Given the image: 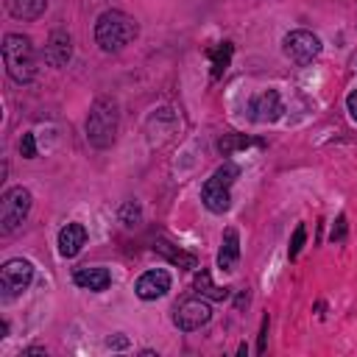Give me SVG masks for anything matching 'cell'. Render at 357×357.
Here are the masks:
<instances>
[{
  "mask_svg": "<svg viewBox=\"0 0 357 357\" xmlns=\"http://www.w3.org/2000/svg\"><path fill=\"white\" fill-rule=\"evenodd\" d=\"M139 33V25L134 17H128L120 8H109L95 22V42L103 53H117L126 45H131Z\"/></svg>",
  "mask_w": 357,
  "mask_h": 357,
  "instance_id": "6da1fadb",
  "label": "cell"
},
{
  "mask_svg": "<svg viewBox=\"0 0 357 357\" xmlns=\"http://www.w3.org/2000/svg\"><path fill=\"white\" fill-rule=\"evenodd\" d=\"M3 64L11 81L31 84L36 78V53L28 36L22 33H6L3 36Z\"/></svg>",
  "mask_w": 357,
  "mask_h": 357,
  "instance_id": "7a4b0ae2",
  "label": "cell"
},
{
  "mask_svg": "<svg viewBox=\"0 0 357 357\" xmlns=\"http://www.w3.org/2000/svg\"><path fill=\"white\" fill-rule=\"evenodd\" d=\"M117 126H120V112L112 98H98L89 106L86 114V139L95 148H112L117 139Z\"/></svg>",
  "mask_w": 357,
  "mask_h": 357,
  "instance_id": "3957f363",
  "label": "cell"
},
{
  "mask_svg": "<svg viewBox=\"0 0 357 357\" xmlns=\"http://www.w3.org/2000/svg\"><path fill=\"white\" fill-rule=\"evenodd\" d=\"M237 173H240V167L234 165V162H223L209 178H206V184H204V190H201V201H204V206L209 209V212H226L229 209V204H231V184H234V178H237Z\"/></svg>",
  "mask_w": 357,
  "mask_h": 357,
  "instance_id": "277c9868",
  "label": "cell"
},
{
  "mask_svg": "<svg viewBox=\"0 0 357 357\" xmlns=\"http://www.w3.org/2000/svg\"><path fill=\"white\" fill-rule=\"evenodd\" d=\"M31 204H33V198H31V192H28L25 187H11V190H6L3 198H0V231H3V234H11V231L28 218Z\"/></svg>",
  "mask_w": 357,
  "mask_h": 357,
  "instance_id": "5b68a950",
  "label": "cell"
},
{
  "mask_svg": "<svg viewBox=\"0 0 357 357\" xmlns=\"http://www.w3.org/2000/svg\"><path fill=\"white\" fill-rule=\"evenodd\" d=\"M282 50H284V56H287L293 64L307 67V64H312V61L321 56V39H318L312 31L298 28V31H290V33L284 36Z\"/></svg>",
  "mask_w": 357,
  "mask_h": 357,
  "instance_id": "8992f818",
  "label": "cell"
},
{
  "mask_svg": "<svg viewBox=\"0 0 357 357\" xmlns=\"http://www.w3.org/2000/svg\"><path fill=\"white\" fill-rule=\"evenodd\" d=\"M31 279H33V265L28 259H20V257L8 259L0 268V293H3V298L8 301V298H17L20 293H25Z\"/></svg>",
  "mask_w": 357,
  "mask_h": 357,
  "instance_id": "52a82bcc",
  "label": "cell"
},
{
  "mask_svg": "<svg viewBox=\"0 0 357 357\" xmlns=\"http://www.w3.org/2000/svg\"><path fill=\"white\" fill-rule=\"evenodd\" d=\"M212 318V307H209V298L198 296V298H184L181 304H176L173 310V324L181 329V332H195L201 329L204 324H209Z\"/></svg>",
  "mask_w": 357,
  "mask_h": 357,
  "instance_id": "ba28073f",
  "label": "cell"
},
{
  "mask_svg": "<svg viewBox=\"0 0 357 357\" xmlns=\"http://www.w3.org/2000/svg\"><path fill=\"white\" fill-rule=\"evenodd\" d=\"M167 290H170V273L162 271V268L145 271V273L137 279V284H134V293H137L142 301H156V298H162Z\"/></svg>",
  "mask_w": 357,
  "mask_h": 357,
  "instance_id": "9c48e42d",
  "label": "cell"
},
{
  "mask_svg": "<svg viewBox=\"0 0 357 357\" xmlns=\"http://www.w3.org/2000/svg\"><path fill=\"white\" fill-rule=\"evenodd\" d=\"M282 112H284V106H282V98L276 89H265L262 95H257L251 100V117L257 123H276L282 117Z\"/></svg>",
  "mask_w": 357,
  "mask_h": 357,
  "instance_id": "30bf717a",
  "label": "cell"
},
{
  "mask_svg": "<svg viewBox=\"0 0 357 357\" xmlns=\"http://www.w3.org/2000/svg\"><path fill=\"white\" fill-rule=\"evenodd\" d=\"M70 59H73V39H70L67 31L56 28L47 36V45H45V61L50 67H64Z\"/></svg>",
  "mask_w": 357,
  "mask_h": 357,
  "instance_id": "8fae6325",
  "label": "cell"
},
{
  "mask_svg": "<svg viewBox=\"0 0 357 357\" xmlns=\"http://www.w3.org/2000/svg\"><path fill=\"white\" fill-rule=\"evenodd\" d=\"M86 243V229L81 223H67L61 231H59V254L64 259H73Z\"/></svg>",
  "mask_w": 357,
  "mask_h": 357,
  "instance_id": "7c38bea8",
  "label": "cell"
},
{
  "mask_svg": "<svg viewBox=\"0 0 357 357\" xmlns=\"http://www.w3.org/2000/svg\"><path fill=\"white\" fill-rule=\"evenodd\" d=\"M73 282H75L78 287H84V290L100 293V290H106V287L112 284V273H109L106 268H89V265H84V268H75Z\"/></svg>",
  "mask_w": 357,
  "mask_h": 357,
  "instance_id": "4fadbf2b",
  "label": "cell"
},
{
  "mask_svg": "<svg viewBox=\"0 0 357 357\" xmlns=\"http://www.w3.org/2000/svg\"><path fill=\"white\" fill-rule=\"evenodd\" d=\"M237 259H240V234H237V229H226L223 240H220V251H218V268L234 271Z\"/></svg>",
  "mask_w": 357,
  "mask_h": 357,
  "instance_id": "5bb4252c",
  "label": "cell"
},
{
  "mask_svg": "<svg viewBox=\"0 0 357 357\" xmlns=\"http://www.w3.org/2000/svg\"><path fill=\"white\" fill-rule=\"evenodd\" d=\"M6 6H8V14L14 17V20H36V17H42L45 14V8H47V0H6Z\"/></svg>",
  "mask_w": 357,
  "mask_h": 357,
  "instance_id": "9a60e30c",
  "label": "cell"
},
{
  "mask_svg": "<svg viewBox=\"0 0 357 357\" xmlns=\"http://www.w3.org/2000/svg\"><path fill=\"white\" fill-rule=\"evenodd\" d=\"M231 53H234V45H231V42H218L215 47H209V64H212V78H220V75H223V73L229 70Z\"/></svg>",
  "mask_w": 357,
  "mask_h": 357,
  "instance_id": "2e32d148",
  "label": "cell"
},
{
  "mask_svg": "<svg viewBox=\"0 0 357 357\" xmlns=\"http://www.w3.org/2000/svg\"><path fill=\"white\" fill-rule=\"evenodd\" d=\"M195 293L204 296V298H212V301H223V298H229V287H218V284H212L209 271H198V273H195Z\"/></svg>",
  "mask_w": 357,
  "mask_h": 357,
  "instance_id": "e0dca14e",
  "label": "cell"
},
{
  "mask_svg": "<svg viewBox=\"0 0 357 357\" xmlns=\"http://www.w3.org/2000/svg\"><path fill=\"white\" fill-rule=\"evenodd\" d=\"M167 262H173V265H181V268H195V257L192 254H187V251H181V248H176V245H170L167 240H159L156 245H153Z\"/></svg>",
  "mask_w": 357,
  "mask_h": 357,
  "instance_id": "ac0fdd59",
  "label": "cell"
},
{
  "mask_svg": "<svg viewBox=\"0 0 357 357\" xmlns=\"http://www.w3.org/2000/svg\"><path fill=\"white\" fill-rule=\"evenodd\" d=\"M251 139L248 137H240V134H226L220 142H218V151L223 153V156H229L234 148H243V145H248Z\"/></svg>",
  "mask_w": 357,
  "mask_h": 357,
  "instance_id": "d6986e66",
  "label": "cell"
},
{
  "mask_svg": "<svg viewBox=\"0 0 357 357\" xmlns=\"http://www.w3.org/2000/svg\"><path fill=\"white\" fill-rule=\"evenodd\" d=\"M139 218H142V212H139V204H137V201H126V204L120 206V220H123L126 226L139 223Z\"/></svg>",
  "mask_w": 357,
  "mask_h": 357,
  "instance_id": "ffe728a7",
  "label": "cell"
},
{
  "mask_svg": "<svg viewBox=\"0 0 357 357\" xmlns=\"http://www.w3.org/2000/svg\"><path fill=\"white\" fill-rule=\"evenodd\" d=\"M304 223H298L296 226V231H293V237H290V245H287V257L290 259H296L298 257V251H301V245H304Z\"/></svg>",
  "mask_w": 357,
  "mask_h": 357,
  "instance_id": "44dd1931",
  "label": "cell"
},
{
  "mask_svg": "<svg viewBox=\"0 0 357 357\" xmlns=\"http://www.w3.org/2000/svg\"><path fill=\"white\" fill-rule=\"evenodd\" d=\"M20 153H22L25 159H33V156H36V142H33V134H22V139H20Z\"/></svg>",
  "mask_w": 357,
  "mask_h": 357,
  "instance_id": "7402d4cb",
  "label": "cell"
},
{
  "mask_svg": "<svg viewBox=\"0 0 357 357\" xmlns=\"http://www.w3.org/2000/svg\"><path fill=\"white\" fill-rule=\"evenodd\" d=\"M346 237V218L340 215L337 220H335V229H332V243H340Z\"/></svg>",
  "mask_w": 357,
  "mask_h": 357,
  "instance_id": "603a6c76",
  "label": "cell"
},
{
  "mask_svg": "<svg viewBox=\"0 0 357 357\" xmlns=\"http://www.w3.org/2000/svg\"><path fill=\"white\" fill-rule=\"evenodd\" d=\"M268 346V318H262V326H259V343H257V351L262 354Z\"/></svg>",
  "mask_w": 357,
  "mask_h": 357,
  "instance_id": "cb8c5ba5",
  "label": "cell"
},
{
  "mask_svg": "<svg viewBox=\"0 0 357 357\" xmlns=\"http://www.w3.org/2000/svg\"><path fill=\"white\" fill-rule=\"evenodd\" d=\"M346 109H349L351 120L357 123V92H349V98H346Z\"/></svg>",
  "mask_w": 357,
  "mask_h": 357,
  "instance_id": "d4e9b609",
  "label": "cell"
},
{
  "mask_svg": "<svg viewBox=\"0 0 357 357\" xmlns=\"http://www.w3.org/2000/svg\"><path fill=\"white\" fill-rule=\"evenodd\" d=\"M106 346H109V349H126V346H128V340H126V337H109V340H106Z\"/></svg>",
  "mask_w": 357,
  "mask_h": 357,
  "instance_id": "484cf974",
  "label": "cell"
}]
</instances>
